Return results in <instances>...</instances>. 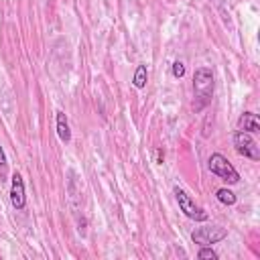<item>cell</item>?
<instances>
[{"instance_id": "1", "label": "cell", "mask_w": 260, "mask_h": 260, "mask_svg": "<svg viewBox=\"0 0 260 260\" xmlns=\"http://www.w3.org/2000/svg\"><path fill=\"white\" fill-rule=\"evenodd\" d=\"M213 71L209 67H197L193 73V110L201 112L213 98Z\"/></svg>"}, {"instance_id": "2", "label": "cell", "mask_w": 260, "mask_h": 260, "mask_svg": "<svg viewBox=\"0 0 260 260\" xmlns=\"http://www.w3.org/2000/svg\"><path fill=\"white\" fill-rule=\"evenodd\" d=\"M207 167H209V171H211L215 177H219L221 181H225V183H230V185H236V183L240 181V173L234 169V165H232L221 152H213V154L209 156V160H207Z\"/></svg>"}, {"instance_id": "3", "label": "cell", "mask_w": 260, "mask_h": 260, "mask_svg": "<svg viewBox=\"0 0 260 260\" xmlns=\"http://www.w3.org/2000/svg\"><path fill=\"white\" fill-rule=\"evenodd\" d=\"M173 193H175V199H177V203H179V209H181L189 219H195V221H205V219H207V211H205L203 207H199V205L189 197V193H187L185 189L175 187Z\"/></svg>"}, {"instance_id": "4", "label": "cell", "mask_w": 260, "mask_h": 260, "mask_svg": "<svg viewBox=\"0 0 260 260\" xmlns=\"http://www.w3.org/2000/svg\"><path fill=\"white\" fill-rule=\"evenodd\" d=\"M234 148L240 156L244 158H250V160H260V150H258V144L256 140L248 134V132H242V130H236L234 132Z\"/></svg>"}, {"instance_id": "5", "label": "cell", "mask_w": 260, "mask_h": 260, "mask_svg": "<svg viewBox=\"0 0 260 260\" xmlns=\"http://www.w3.org/2000/svg\"><path fill=\"white\" fill-rule=\"evenodd\" d=\"M225 236H228V230L221 225H203L191 234V240L199 246H211V244L221 242Z\"/></svg>"}, {"instance_id": "6", "label": "cell", "mask_w": 260, "mask_h": 260, "mask_svg": "<svg viewBox=\"0 0 260 260\" xmlns=\"http://www.w3.org/2000/svg\"><path fill=\"white\" fill-rule=\"evenodd\" d=\"M10 203L16 211L26 207V191H24V181L20 173H14L10 179Z\"/></svg>"}, {"instance_id": "7", "label": "cell", "mask_w": 260, "mask_h": 260, "mask_svg": "<svg viewBox=\"0 0 260 260\" xmlns=\"http://www.w3.org/2000/svg\"><path fill=\"white\" fill-rule=\"evenodd\" d=\"M238 130L242 132H248V134H256L260 132V120L254 112H244L240 118H238Z\"/></svg>"}, {"instance_id": "8", "label": "cell", "mask_w": 260, "mask_h": 260, "mask_svg": "<svg viewBox=\"0 0 260 260\" xmlns=\"http://www.w3.org/2000/svg\"><path fill=\"white\" fill-rule=\"evenodd\" d=\"M55 126H57V136L61 142H71V128H69V122H67V116L59 110L57 116H55Z\"/></svg>"}, {"instance_id": "9", "label": "cell", "mask_w": 260, "mask_h": 260, "mask_svg": "<svg viewBox=\"0 0 260 260\" xmlns=\"http://www.w3.org/2000/svg\"><path fill=\"white\" fill-rule=\"evenodd\" d=\"M146 81H148V69H146V65H138L136 71H134L132 83H134L136 89H144L146 87Z\"/></svg>"}, {"instance_id": "10", "label": "cell", "mask_w": 260, "mask_h": 260, "mask_svg": "<svg viewBox=\"0 0 260 260\" xmlns=\"http://www.w3.org/2000/svg\"><path fill=\"white\" fill-rule=\"evenodd\" d=\"M215 197H217V201L223 203V205H234V203H236L234 191H230V189H225V187L217 189V191H215Z\"/></svg>"}, {"instance_id": "11", "label": "cell", "mask_w": 260, "mask_h": 260, "mask_svg": "<svg viewBox=\"0 0 260 260\" xmlns=\"http://www.w3.org/2000/svg\"><path fill=\"white\" fill-rule=\"evenodd\" d=\"M197 258H201V260H217L219 256H217V252H215L211 246H203V248L197 252Z\"/></svg>"}, {"instance_id": "12", "label": "cell", "mask_w": 260, "mask_h": 260, "mask_svg": "<svg viewBox=\"0 0 260 260\" xmlns=\"http://www.w3.org/2000/svg\"><path fill=\"white\" fill-rule=\"evenodd\" d=\"M171 73H173V77L181 79V77L185 75V63H183V61H175V63H173V69H171Z\"/></svg>"}, {"instance_id": "13", "label": "cell", "mask_w": 260, "mask_h": 260, "mask_svg": "<svg viewBox=\"0 0 260 260\" xmlns=\"http://www.w3.org/2000/svg\"><path fill=\"white\" fill-rule=\"evenodd\" d=\"M6 169V154H4V148L0 146V171Z\"/></svg>"}, {"instance_id": "14", "label": "cell", "mask_w": 260, "mask_h": 260, "mask_svg": "<svg viewBox=\"0 0 260 260\" xmlns=\"http://www.w3.org/2000/svg\"><path fill=\"white\" fill-rule=\"evenodd\" d=\"M162 158H165V152H162V150H156V162H158V165L162 162Z\"/></svg>"}]
</instances>
